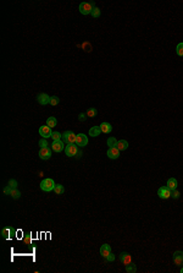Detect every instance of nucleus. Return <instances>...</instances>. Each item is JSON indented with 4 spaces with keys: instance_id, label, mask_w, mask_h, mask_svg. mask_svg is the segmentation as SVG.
Here are the masks:
<instances>
[{
    "instance_id": "nucleus-16",
    "label": "nucleus",
    "mask_w": 183,
    "mask_h": 273,
    "mask_svg": "<svg viewBox=\"0 0 183 273\" xmlns=\"http://www.w3.org/2000/svg\"><path fill=\"white\" fill-rule=\"evenodd\" d=\"M100 129H101V132H104V134H109L112 131V126L109 123H101Z\"/></svg>"
},
{
    "instance_id": "nucleus-23",
    "label": "nucleus",
    "mask_w": 183,
    "mask_h": 273,
    "mask_svg": "<svg viewBox=\"0 0 183 273\" xmlns=\"http://www.w3.org/2000/svg\"><path fill=\"white\" fill-rule=\"evenodd\" d=\"M85 114H87V116H89V118H94L96 114H98V110H96L95 108H89Z\"/></svg>"
},
{
    "instance_id": "nucleus-32",
    "label": "nucleus",
    "mask_w": 183,
    "mask_h": 273,
    "mask_svg": "<svg viewBox=\"0 0 183 273\" xmlns=\"http://www.w3.org/2000/svg\"><path fill=\"white\" fill-rule=\"evenodd\" d=\"M113 260H115V255H113V254H111V252H110V254L106 256V261H109V262H112V261Z\"/></svg>"
},
{
    "instance_id": "nucleus-1",
    "label": "nucleus",
    "mask_w": 183,
    "mask_h": 273,
    "mask_svg": "<svg viewBox=\"0 0 183 273\" xmlns=\"http://www.w3.org/2000/svg\"><path fill=\"white\" fill-rule=\"evenodd\" d=\"M40 189H42L43 191H47V192H49V191H51V190H54L55 189V182L52 179H44V180L40 182Z\"/></svg>"
},
{
    "instance_id": "nucleus-36",
    "label": "nucleus",
    "mask_w": 183,
    "mask_h": 273,
    "mask_svg": "<svg viewBox=\"0 0 183 273\" xmlns=\"http://www.w3.org/2000/svg\"><path fill=\"white\" fill-rule=\"evenodd\" d=\"M9 185L12 187V189H16V186H17V182H16L15 180H10V182H9Z\"/></svg>"
},
{
    "instance_id": "nucleus-26",
    "label": "nucleus",
    "mask_w": 183,
    "mask_h": 273,
    "mask_svg": "<svg viewBox=\"0 0 183 273\" xmlns=\"http://www.w3.org/2000/svg\"><path fill=\"white\" fill-rule=\"evenodd\" d=\"M91 15L93 16V17H99V16H100V9L95 6L94 9L92 10V14H91Z\"/></svg>"
},
{
    "instance_id": "nucleus-19",
    "label": "nucleus",
    "mask_w": 183,
    "mask_h": 273,
    "mask_svg": "<svg viewBox=\"0 0 183 273\" xmlns=\"http://www.w3.org/2000/svg\"><path fill=\"white\" fill-rule=\"evenodd\" d=\"M116 147L119 148L120 151H125V149L128 148V142L125 141V140H120L119 142H117V146H116Z\"/></svg>"
},
{
    "instance_id": "nucleus-31",
    "label": "nucleus",
    "mask_w": 183,
    "mask_h": 273,
    "mask_svg": "<svg viewBox=\"0 0 183 273\" xmlns=\"http://www.w3.org/2000/svg\"><path fill=\"white\" fill-rule=\"evenodd\" d=\"M180 191H177V189L176 190H173V191H171V197H173V198H178L180 197Z\"/></svg>"
},
{
    "instance_id": "nucleus-7",
    "label": "nucleus",
    "mask_w": 183,
    "mask_h": 273,
    "mask_svg": "<svg viewBox=\"0 0 183 273\" xmlns=\"http://www.w3.org/2000/svg\"><path fill=\"white\" fill-rule=\"evenodd\" d=\"M76 136L72 131H65L64 136H62V141L64 142H67V143H75L76 142Z\"/></svg>"
},
{
    "instance_id": "nucleus-9",
    "label": "nucleus",
    "mask_w": 183,
    "mask_h": 273,
    "mask_svg": "<svg viewBox=\"0 0 183 273\" xmlns=\"http://www.w3.org/2000/svg\"><path fill=\"white\" fill-rule=\"evenodd\" d=\"M1 235L4 239H12L15 236V229H12V228H4L1 230Z\"/></svg>"
},
{
    "instance_id": "nucleus-35",
    "label": "nucleus",
    "mask_w": 183,
    "mask_h": 273,
    "mask_svg": "<svg viewBox=\"0 0 183 273\" xmlns=\"http://www.w3.org/2000/svg\"><path fill=\"white\" fill-rule=\"evenodd\" d=\"M85 115H87V114H84V113H81V114H79V116H78L79 121H84L85 119H87V118H85Z\"/></svg>"
},
{
    "instance_id": "nucleus-4",
    "label": "nucleus",
    "mask_w": 183,
    "mask_h": 273,
    "mask_svg": "<svg viewBox=\"0 0 183 273\" xmlns=\"http://www.w3.org/2000/svg\"><path fill=\"white\" fill-rule=\"evenodd\" d=\"M65 152H66V156L68 157H75L77 153H78V149H77L75 143H68L65 148Z\"/></svg>"
},
{
    "instance_id": "nucleus-37",
    "label": "nucleus",
    "mask_w": 183,
    "mask_h": 273,
    "mask_svg": "<svg viewBox=\"0 0 183 273\" xmlns=\"http://www.w3.org/2000/svg\"><path fill=\"white\" fill-rule=\"evenodd\" d=\"M181 273H183V267H182V268H181Z\"/></svg>"
},
{
    "instance_id": "nucleus-8",
    "label": "nucleus",
    "mask_w": 183,
    "mask_h": 273,
    "mask_svg": "<svg viewBox=\"0 0 183 273\" xmlns=\"http://www.w3.org/2000/svg\"><path fill=\"white\" fill-rule=\"evenodd\" d=\"M108 157L111 158V159H117L120 157V149L117 147H110L108 149Z\"/></svg>"
},
{
    "instance_id": "nucleus-34",
    "label": "nucleus",
    "mask_w": 183,
    "mask_h": 273,
    "mask_svg": "<svg viewBox=\"0 0 183 273\" xmlns=\"http://www.w3.org/2000/svg\"><path fill=\"white\" fill-rule=\"evenodd\" d=\"M11 191H12V187H11L10 185H7V187H5V190H4V192L11 195Z\"/></svg>"
},
{
    "instance_id": "nucleus-33",
    "label": "nucleus",
    "mask_w": 183,
    "mask_h": 273,
    "mask_svg": "<svg viewBox=\"0 0 183 273\" xmlns=\"http://www.w3.org/2000/svg\"><path fill=\"white\" fill-rule=\"evenodd\" d=\"M24 241H26L27 244H31V241H32V238H31V233H28L27 234V236L24 238Z\"/></svg>"
},
{
    "instance_id": "nucleus-12",
    "label": "nucleus",
    "mask_w": 183,
    "mask_h": 273,
    "mask_svg": "<svg viewBox=\"0 0 183 273\" xmlns=\"http://www.w3.org/2000/svg\"><path fill=\"white\" fill-rule=\"evenodd\" d=\"M39 157L42 158V159H49V158L51 157V149L49 148V147L40 148V151H39Z\"/></svg>"
},
{
    "instance_id": "nucleus-21",
    "label": "nucleus",
    "mask_w": 183,
    "mask_h": 273,
    "mask_svg": "<svg viewBox=\"0 0 183 273\" xmlns=\"http://www.w3.org/2000/svg\"><path fill=\"white\" fill-rule=\"evenodd\" d=\"M117 142H119V141L116 140V137H109L106 143H108L109 148H110V147H116V146H117Z\"/></svg>"
},
{
    "instance_id": "nucleus-30",
    "label": "nucleus",
    "mask_w": 183,
    "mask_h": 273,
    "mask_svg": "<svg viewBox=\"0 0 183 273\" xmlns=\"http://www.w3.org/2000/svg\"><path fill=\"white\" fill-rule=\"evenodd\" d=\"M51 137H52V140H54V141L60 140V138H61V134L58 132V131H54V132L51 134Z\"/></svg>"
},
{
    "instance_id": "nucleus-5",
    "label": "nucleus",
    "mask_w": 183,
    "mask_h": 273,
    "mask_svg": "<svg viewBox=\"0 0 183 273\" xmlns=\"http://www.w3.org/2000/svg\"><path fill=\"white\" fill-rule=\"evenodd\" d=\"M76 145L79 146V147H84V146L88 145V138L84 134H78L76 136Z\"/></svg>"
},
{
    "instance_id": "nucleus-10",
    "label": "nucleus",
    "mask_w": 183,
    "mask_h": 273,
    "mask_svg": "<svg viewBox=\"0 0 183 273\" xmlns=\"http://www.w3.org/2000/svg\"><path fill=\"white\" fill-rule=\"evenodd\" d=\"M37 100H38L39 104L42 105H47L48 103H50V97H49L47 93H40V95L37 97Z\"/></svg>"
},
{
    "instance_id": "nucleus-14",
    "label": "nucleus",
    "mask_w": 183,
    "mask_h": 273,
    "mask_svg": "<svg viewBox=\"0 0 183 273\" xmlns=\"http://www.w3.org/2000/svg\"><path fill=\"white\" fill-rule=\"evenodd\" d=\"M120 261L123 264H126L127 266L128 263H131L132 262V256L128 254V252H122V254L120 255Z\"/></svg>"
},
{
    "instance_id": "nucleus-11",
    "label": "nucleus",
    "mask_w": 183,
    "mask_h": 273,
    "mask_svg": "<svg viewBox=\"0 0 183 273\" xmlns=\"http://www.w3.org/2000/svg\"><path fill=\"white\" fill-rule=\"evenodd\" d=\"M173 262L177 266H183V252L182 251H176L173 254Z\"/></svg>"
},
{
    "instance_id": "nucleus-29",
    "label": "nucleus",
    "mask_w": 183,
    "mask_h": 273,
    "mask_svg": "<svg viewBox=\"0 0 183 273\" xmlns=\"http://www.w3.org/2000/svg\"><path fill=\"white\" fill-rule=\"evenodd\" d=\"M39 147L40 148L48 147V140H47V138H42V140L39 141Z\"/></svg>"
},
{
    "instance_id": "nucleus-3",
    "label": "nucleus",
    "mask_w": 183,
    "mask_h": 273,
    "mask_svg": "<svg viewBox=\"0 0 183 273\" xmlns=\"http://www.w3.org/2000/svg\"><path fill=\"white\" fill-rule=\"evenodd\" d=\"M157 195H159V197H160V198H164V200L170 198L171 197V190L169 189L167 186H162V187H160V189L157 190Z\"/></svg>"
},
{
    "instance_id": "nucleus-22",
    "label": "nucleus",
    "mask_w": 183,
    "mask_h": 273,
    "mask_svg": "<svg viewBox=\"0 0 183 273\" xmlns=\"http://www.w3.org/2000/svg\"><path fill=\"white\" fill-rule=\"evenodd\" d=\"M136 271H137V267H136V264H133L132 262L126 266V272L127 273H134Z\"/></svg>"
},
{
    "instance_id": "nucleus-28",
    "label": "nucleus",
    "mask_w": 183,
    "mask_h": 273,
    "mask_svg": "<svg viewBox=\"0 0 183 273\" xmlns=\"http://www.w3.org/2000/svg\"><path fill=\"white\" fill-rule=\"evenodd\" d=\"M176 52H177V54L180 55V56H183V43L178 44L177 48H176Z\"/></svg>"
},
{
    "instance_id": "nucleus-13",
    "label": "nucleus",
    "mask_w": 183,
    "mask_h": 273,
    "mask_svg": "<svg viewBox=\"0 0 183 273\" xmlns=\"http://www.w3.org/2000/svg\"><path fill=\"white\" fill-rule=\"evenodd\" d=\"M51 147H52V151L54 152H61V151L64 149V141H61V140H56L52 142V145H51Z\"/></svg>"
},
{
    "instance_id": "nucleus-15",
    "label": "nucleus",
    "mask_w": 183,
    "mask_h": 273,
    "mask_svg": "<svg viewBox=\"0 0 183 273\" xmlns=\"http://www.w3.org/2000/svg\"><path fill=\"white\" fill-rule=\"evenodd\" d=\"M110 252H111V247H110V245H108V244H104V245L100 247V255L104 256L105 258H106V256Z\"/></svg>"
},
{
    "instance_id": "nucleus-2",
    "label": "nucleus",
    "mask_w": 183,
    "mask_h": 273,
    "mask_svg": "<svg viewBox=\"0 0 183 273\" xmlns=\"http://www.w3.org/2000/svg\"><path fill=\"white\" fill-rule=\"evenodd\" d=\"M94 4H92V3H82L79 5V11H81V14L82 15H89V14H92V10L94 9Z\"/></svg>"
},
{
    "instance_id": "nucleus-6",
    "label": "nucleus",
    "mask_w": 183,
    "mask_h": 273,
    "mask_svg": "<svg viewBox=\"0 0 183 273\" xmlns=\"http://www.w3.org/2000/svg\"><path fill=\"white\" fill-rule=\"evenodd\" d=\"M39 134H40V136H42L43 138H48V137H51V128H49L48 125H43V126H40L39 128Z\"/></svg>"
},
{
    "instance_id": "nucleus-18",
    "label": "nucleus",
    "mask_w": 183,
    "mask_h": 273,
    "mask_svg": "<svg viewBox=\"0 0 183 273\" xmlns=\"http://www.w3.org/2000/svg\"><path fill=\"white\" fill-rule=\"evenodd\" d=\"M166 186H167L171 191L176 190V189H177V180H176L174 178L169 179V180H167V185H166Z\"/></svg>"
},
{
    "instance_id": "nucleus-24",
    "label": "nucleus",
    "mask_w": 183,
    "mask_h": 273,
    "mask_svg": "<svg viewBox=\"0 0 183 273\" xmlns=\"http://www.w3.org/2000/svg\"><path fill=\"white\" fill-rule=\"evenodd\" d=\"M54 191H55V194H58V195H61V194H64V186L61 185V184H56L55 185V189H54Z\"/></svg>"
},
{
    "instance_id": "nucleus-17",
    "label": "nucleus",
    "mask_w": 183,
    "mask_h": 273,
    "mask_svg": "<svg viewBox=\"0 0 183 273\" xmlns=\"http://www.w3.org/2000/svg\"><path fill=\"white\" fill-rule=\"evenodd\" d=\"M100 132H101L100 126H93V128H91V130H89V135H91L92 137H96V136H99V135H100Z\"/></svg>"
},
{
    "instance_id": "nucleus-25",
    "label": "nucleus",
    "mask_w": 183,
    "mask_h": 273,
    "mask_svg": "<svg viewBox=\"0 0 183 273\" xmlns=\"http://www.w3.org/2000/svg\"><path fill=\"white\" fill-rule=\"evenodd\" d=\"M59 102H60L59 97L52 96V97H50V103H49V104H51V105H58V104H59Z\"/></svg>"
},
{
    "instance_id": "nucleus-20",
    "label": "nucleus",
    "mask_w": 183,
    "mask_h": 273,
    "mask_svg": "<svg viewBox=\"0 0 183 273\" xmlns=\"http://www.w3.org/2000/svg\"><path fill=\"white\" fill-rule=\"evenodd\" d=\"M56 124H58V121H56V118H54V116H50L47 120V125L49 126V128H55Z\"/></svg>"
},
{
    "instance_id": "nucleus-27",
    "label": "nucleus",
    "mask_w": 183,
    "mask_h": 273,
    "mask_svg": "<svg viewBox=\"0 0 183 273\" xmlns=\"http://www.w3.org/2000/svg\"><path fill=\"white\" fill-rule=\"evenodd\" d=\"M11 196L16 200V198H18L20 196H21V194H20V191H18L17 189H12V191H11Z\"/></svg>"
}]
</instances>
